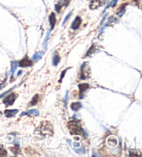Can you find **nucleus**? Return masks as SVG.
Returning a JSON list of instances; mask_svg holds the SVG:
<instances>
[{"label":"nucleus","instance_id":"4468645a","mask_svg":"<svg viewBox=\"0 0 142 157\" xmlns=\"http://www.w3.org/2000/svg\"><path fill=\"white\" fill-rule=\"evenodd\" d=\"M17 62H12V63H11V79L13 78L15 71L16 69H17Z\"/></svg>","mask_w":142,"mask_h":157},{"label":"nucleus","instance_id":"f3484780","mask_svg":"<svg viewBox=\"0 0 142 157\" xmlns=\"http://www.w3.org/2000/svg\"><path fill=\"white\" fill-rule=\"evenodd\" d=\"M60 60V57L58 53H55L53 58V66H57L58 64L59 63Z\"/></svg>","mask_w":142,"mask_h":157},{"label":"nucleus","instance_id":"9d476101","mask_svg":"<svg viewBox=\"0 0 142 157\" xmlns=\"http://www.w3.org/2000/svg\"><path fill=\"white\" fill-rule=\"evenodd\" d=\"M26 115H29V116H38L40 115V112L39 111L36 109H31L30 111L27 112H22V114L19 115V116H26Z\"/></svg>","mask_w":142,"mask_h":157},{"label":"nucleus","instance_id":"cd10ccee","mask_svg":"<svg viewBox=\"0 0 142 157\" xmlns=\"http://www.w3.org/2000/svg\"><path fill=\"white\" fill-rule=\"evenodd\" d=\"M16 86H13V87H12V88H11V89H10L9 90H8V91H6V92L3 93V94H0V98H2V97H3V96H5V95H6V94H8V93H9V92H10V91H11V90H13V89H15V87H16Z\"/></svg>","mask_w":142,"mask_h":157},{"label":"nucleus","instance_id":"1a4fd4ad","mask_svg":"<svg viewBox=\"0 0 142 157\" xmlns=\"http://www.w3.org/2000/svg\"><path fill=\"white\" fill-rule=\"evenodd\" d=\"M4 113L6 118H12L18 113V110L17 109H6Z\"/></svg>","mask_w":142,"mask_h":157},{"label":"nucleus","instance_id":"393cba45","mask_svg":"<svg viewBox=\"0 0 142 157\" xmlns=\"http://www.w3.org/2000/svg\"><path fill=\"white\" fill-rule=\"evenodd\" d=\"M71 14H72V11H70V12L69 13H68L67 15V16H66V17H65V18L64 19V21H63V26L64 25V24H65V23L67 22V21L68 20V19H69L70 16L71 15Z\"/></svg>","mask_w":142,"mask_h":157},{"label":"nucleus","instance_id":"dca6fc26","mask_svg":"<svg viewBox=\"0 0 142 157\" xmlns=\"http://www.w3.org/2000/svg\"><path fill=\"white\" fill-rule=\"evenodd\" d=\"M126 5H127V4H124L120 8L119 11L117 13V15H118L119 17H122V16L123 15V14L125 13V6H126Z\"/></svg>","mask_w":142,"mask_h":157},{"label":"nucleus","instance_id":"39448f33","mask_svg":"<svg viewBox=\"0 0 142 157\" xmlns=\"http://www.w3.org/2000/svg\"><path fill=\"white\" fill-rule=\"evenodd\" d=\"M49 123V122H47L46 125H45V123H42V125H40V132H42L43 134H50L49 132L53 134V129H52V125H50V126L48 125V124ZM51 135V134H50Z\"/></svg>","mask_w":142,"mask_h":157},{"label":"nucleus","instance_id":"a878e982","mask_svg":"<svg viewBox=\"0 0 142 157\" xmlns=\"http://www.w3.org/2000/svg\"><path fill=\"white\" fill-rule=\"evenodd\" d=\"M68 94H69V91H68V90H67L66 94H65V96L64 98L65 106V107H66V108H67V100H68Z\"/></svg>","mask_w":142,"mask_h":157},{"label":"nucleus","instance_id":"72a5a7b5","mask_svg":"<svg viewBox=\"0 0 142 157\" xmlns=\"http://www.w3.org/2000/svg\"><path fill=\"white\" fill-rule=\"evenodd\" d=\"M1 89V84H0V89Z\"/></svg>","mask_w":142,"mask_h":157},{"label":"nucleus","instance_id":"7c9ffc66","mask_svg":"<svg viewBox=\"0 0 142 157\" xmlns=\"http://www.w3.org/2000/svg\"><path fill=\"white\" fill-rule=\"evenodd\" d=\"M74 146L76 147V148H78V147L80 146V143H74Z\"/></svg>","mask_w":142,"mask_h":157},{"label":"nucleus","instance_id":"c756f323","mask_svg":"<svg viewBox=\"0 0 142 157\" xmlns=\"http://www.w3.org/2000/svg\"><path fill=\"white\" fill-rule=\"evenodd\" d=\"M107 14H106V15H105V16H104V17H103V19H102V20H101V24H103V22H104V21H105V18H106V17H107Z\"/></svg>","mask_w":142,"mask_h":157},{"label":"nucleus","instance_id":"7ed1b4c3","mask_svg":"<svg viewBox=\"0 0 142 157\" xmlns=\"http://www.w3.org/2000/svg\"><path fill=\"white\" fill-rule=\"evenodd\" d=\"M79 89V99H83L87 91L89 89V84L87 83H81L78 85Z\"/></svg>","mask_w":142,"mask_h":157},{"label":"nucleus","instance_id":"f8f14e48","mask_svg":"<svg viewBox=\"0 0 142 157\" xmlns=\"http://www.w3.org/2000/svg\"><path fill=\"white\" fill-rule=\"evenodd\" d=\"M70 107L72 109L73 111H78L82 107V104H81V102H72L71 104H70Z\"/></svg>","mask_w":142,"mask_h":157},{"label":"nucleus","instance_id":"412c9836","mask_svg":"<svg viewBox=\"0 0 142 157\" xmlns=\"http://www.w3.org/2000/svg\"><path fill=\"white\" fill-rule=\"evenodd\" d=\"M7 155V152L3 147L0 146V156H6Z\"/></svg>","mask_w":142,"mask_h":157},{"label":"nucleus","instance_id":"bb28decb","mask_svg":"<svg viewBox=\"0 0 142 157\" xmlns=\"http://www.w3.org/2000/svg\"><path fill=\"white\" fill-rule=\"evenodd\" d=\"M117 19H116L115 17H110L108 19V22H107V24H111V23H115V22H117Z\"/></svg>","mask_w":142,"mask_h":157},{"label":"nucleus","instance_id":"0eeeda50","mask_svg":"<svg viewBox=\"0 0 142 157\" xmlns=\"http://www.w3.org/2000/svg\"><path fill=\"white\" fill-rule=\"evenodd\" d=\"M105 4V0H92L89 4V9L95 10L100 8Z\"/></svg>","mask_w":142,"mask_h":157},{"label":"nucleus","instance_id":"20e7f679","mask_svg":"<svg viewBox=\"0 0 142 157\" xmlns=\"http://www.w3.org/2000/svg\"><path fill=\"white\" fill-rule=\"evenodd\" d=\"M17 97V95L15 93L12 92L9 95H8L6 97L4 98V100H3V103L6 104L7 106H11L13 105L14 103V102L15 101L16 98Z\"/></svg>","mask_w":142,"mask_h":157},{"label":"nucleus","instance_id":"5701e85b","mask_svg":"<svg viewBox=\"0 0 142 157\" xmlns=\"http://www.w3.org/2000/svg\"><path fill=\"white\" fill-rule=\"evenodd\" d=\"M69 68H67L66 69H65V70H63V71H62V73H61V74H60V80H58V82H62V81H63V78H64V77L65 76V73H66V72L67 71V69Z\"/></svg>","mask_w":142,"mask_h":157},{"label":"nucleus","instance_id":"c85d7f7f","mask_svg":"<svg viewBox=\"0 0 142 157\" xmlns=\"http://www.w3.org/2000/svg\"><path fill=\"white\" fill-rule=\"evenodd\" d=\"M49 35V32H48V33H47V35L46 36V38H45V44H44V47H45V49H47V40H48Z\"/></svg>","mask_w":142,"mask_h":157},{"label":"nucleus","instance_id":"9b49d317","mask_svg":"<svg viewBox=\"0 0 142 157\" xmlns=\"http://www.w3.org/2000/svg\"><path fill=\"white\" fill-rule=\"evenodd\" d=\"M49 19L51 29L53 30L55 27V23H56V17H55V15L54 13H51L49 17Z\"/></svg>","mask_w":142,"mask_h":157},{"label":"nucleus","instance_id":"6e6552de","mask_svg":"<svg viewBox=\"0 0 142 157\" xmlns=\"http://www.w3.org/2000/svg\"><path fill=\"white\" fill-rule=\"evenodd\" d=\"M81 22H82V19H81V18L79 16L76 17V18L74 19V20L73 21L72 24H71V29H73V30H76V29H78V28L80 27V26H81Z\"/></svg>","mask_w":142,"mask_h":157},{"label":"nucleus","instance_id":"a211bd4d","mask_svg":"<svg viewBox=\"0 0 142 157\" xmlns=\"http://www.w3.org/2000/svg\"><path fill=\"white\" fill-rule=\"evenodd\" d=\"M43 55H44L43 52H37V53H35L33 55V60H35V61L40 60Z\"/></svg>","mask_w":142,"mask_h":157},{"label":"nucleus","instance_id":"f03ea898","mask_svg":"<svg viewBox=\"0 0 142 157\" xmlns=\"http://www.w3.org/2000/svg\"><path fill=\"white\" fill-rule=\"evenodd\" d=\"M91 76V69L89 66V63L87 62H85L82 64L80 69V73L78 75V77L81 80L88 79Z\"/></svg>","mask_w":142,"mask_h":157},{"label":"nucleus","instance_id":"423d86ee","mask_svg":"<svg viewBox=\"0 0 142 157\" xmlns=\"http://www.w3.org/2000/svg\"><path fill=\"white\" fill-rule=\"evenodd\" d=\"M32 61L29 57L25 56L24 58H22L20 61H19L17 66L21 67H31L32 65Z\"/></svg>","mask_w":142,"mask_h":157},{"label":"nucleus","instance_id":"2f4dec72","mask_svg":"<svg viewBox=\"0 0 142 157\" xmlns=\"http://www.w3.org/2000/svg\"><path fill=\"white\" fill-rule=\"evenodd\" d=\"M67 142H68V143H69V145H70V146H71V140L68 139V140H67Z\"/></svg>","mask_w":142,"mask_h":157},{"label":"nucleus","instance_id":"f704fd0d","mask_svg":"<svg viewBox=\"0 0 142 157\" xmlns=\"http://www.w3.org/2000/svg\"><path fill=\"white\" fill-rule=\"evenodd\" d=\"M135 1H137V0H135Z\"/></svg>","mask_w":142,"mask_h":157},{"label":"nucleus","instance_id":"473e14b6","mask_svg":"<svg viewBox=\"0 0 142 157\" xmlns=\"http://www.w3.org/2000/svg\"><path fill=\"white\" fill-rule=\"evenodd\" d=\"M21 73H22V71H19L18 73H17V76H19Z\"/></svg>","mask_w":142,"mask_h":157},{"label":"nucleus","instance_id":"ddd939ff","mask_svg":"<svg viewBox=\"0 0 142 157\" xmlns=\"http://www.w3.org/2000/svg\"><path fill=\"white\" fill-rule=\"evenodd\" d=\"M96 49H97V47H96V45H95V44L92 45V46H91L90 48L89 49V50H88V51L87 52V53H86L85 57L89 56V55H92V54L95 53Z\"/></svg>","mask_w":142,"mask_h":157},{"label":"nucleus","instance_id":"6ab92c4d","mask_svg":"<svg viewBox=\"0 0 142 157\" xmlns=\"http://www.w3.org/2000/svg\"><path fill=\"white\" fill-rule=\"evenodd\" d=\"M38 99H39V95L38 94H35V96L33 97L31 101L30 105H31V106L35 105V104H37V101H38Z\"/></svg>","mask_w":142,"mask_h":157},{"label":"nucleus","instance_id":"b1692460","mask_svg":"<svg viewBox=\"0 0 142 157\" xmlns=\"http://www.w3.org/2000/svg\"><path fill=\"white\" fill-rule=\"evenodd\" d=\"M11 150L13 152L14 154L16 153H18L19 152V145H16L14 147V148H11Z\"/></svg>","mask_w":142,"mask_h":157},{"label":"nucleus","instance_id":"f257e3e1","mask_svg":"<svg viewBox=\"0 0 142 157\" xmlns=\"http://www.w3.org/2000/svg\"><path fill=\"white\" fill-rule=\"evenodd\" d=\"M80 121L75 118V116L73 117L72 119L69 120L68 123V128L69 130V132L71 134L82 135L85 138H86V132L83 130L81 126L79 125Z\"/></svg>","mask_w":142,"mask_h":157},{"label":"nucleus","instance_id":"4be33fe9","mask_svg":"<svg viewBox=\"0 0 142 157\" xmlns=\"http://www.w3.org/2000/svg\"><path fill=\"white\" fill-rule=\"evenodd\" d=\"M75 152H76L78 154H85L86 151H85V148H81V149H76V150H74Z\"/></svg>","mask_w":142,"mask_h":157},{"label":"nucleus","instance_id":"2eb2a0df","mask_svg":"<svg viewBox=\"0 0 142 157\" xmlns=\"http://www.w3.org/2000/svg\"><path fill=\"white\" fill-rule=\"evenodd\" d=\"M63 6H64V0H59L58 4H55V9L57 13L60 12V9H61V8L63 7Z\"/></svg>","mask_w":142,"mask_h":157},{"label":"nucleus","instance_id":"aec40b11","mask_svg":"<svg viewBox=\"0 0 142 157\" xmlns=\"http://www.w3.org/2000/svg\"><path fill=\"white\" fill-rule=\"evenodd\" d=\"M117 2H118V0H112V1H111L110 4H109L108 5H107V6H106L105 10H104L103 12V13L105 12V10L108 9V8H110V7H115V6H116V4H117Z\"/></svg>","mask_w":142,"mask_h":157}]
</instances>
